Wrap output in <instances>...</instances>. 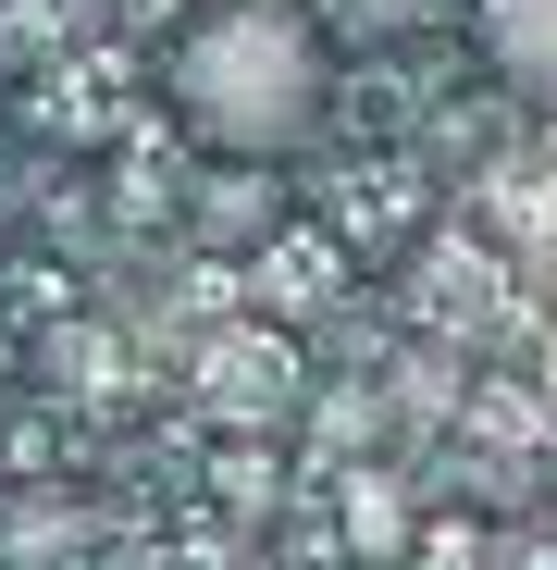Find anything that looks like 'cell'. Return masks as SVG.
Returning a JSON list of instances; mask_svg holds the SVG:
<instances>
[{"instance_id": "1", "label": "cell", "mask_w": 557, "mask_h": 570, "mask_svg": "<svg viewBox=\"0 0 557 570\" xmlns=\"http://www.w3.org/2000/svg\"><path fill=\"white\" fill-rule=\"evenodd\" d=\"M161 100H173V125L211 161L260 174V161H298L322 137L335 50H322V26L272 13V0H211V13H186V38L161 50Z\"/></svg>"}, {"instance_id": "2", "label": "cell", "mask_w": 557, "mask_h": 570, "mask_svg": "<svg viewBox=\"0 0 557 570\" xmlns=\"http://www.w3.org/2000/svg\"><path fill=\"white\" fill-rule=\"evenodd\" d=\"M471 38H484L496 87H520V100L557 112V0H471Z\"/></svg>"}, {"instance_id": "3", "label": "cell", "mask_w": 557, "mask_h": 570, "mask_svg": "<svg viewBox=\"0 0 557 570\" xmlns=\"http://www.w3.org/2000/svg\"><path fill=\"white\" fill-rule=\"evenodd\" d=\"M322 26H335V38H409L421 0H322Z\"/></svg>"}]
</instances>
